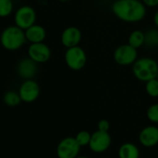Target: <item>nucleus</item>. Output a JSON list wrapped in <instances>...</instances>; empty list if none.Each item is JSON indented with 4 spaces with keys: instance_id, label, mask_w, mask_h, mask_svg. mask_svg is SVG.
Returning a JSON list of instances; mask_svg holds the SVG:
<instances>
[{
    "instance_id": "obj_1",
    "label": "nucleus",
    "mask_w": 158,
    "mask_h": 158,
    "mask_svg": "<svg viewBox=\"0 0 158 158\" xmlns=\"http://www.w3.org/2000/svg\"><path fill=\"white\" fill-rule=\"evenodd\" d=\"M146 8L141 0H114L111 9L118 20L134 23L142 21L146 17Z\"/></svg>"
},
{
    "instance_id": "obj_2",
    "label": "nucleus",
    "mask_w": 158,
    "mask_h": 158,
    "mask_svg": "<svg viewBox=\"0 0 158 158\" xmlns=\"http://www.w3.org/2000/svg\"><path fill=\"white\" fill-rule=\"evenodd\" d=\"M27 42L25 32L17 25H10L0 34V44L9 51H16L22 48Z\"/></svg>"
},
{
    "instance_id": "obj_3",
    "label": "nucleus",
    "mask_w": 158,
    "mask_h": 158,
    "mask_svg": "<svg viewBox=\"0 0 158 158\" xmlns=\"http://www.w3.org/2000/svg\"><path fill=\"white\" fill-rule=\"evenodd\" d=\"M132 73L139 81L146 83L151 79L156 78L158 74V62L152 58H138L132 64Z\"/></svg>"
},
{
    "instance_id": "obj_4",
    "label": "nucleus",
    "mask_w": 158,
    "mask_h": 158,
    "mask_svg": "<svg viewBox=\"0 0 158 158\" xmlns=\"http://www.w3.org/2000/svg\"><path fill=\"white\" fill-rule=\"evenodd\" d=\"M87 60V53L80 46L66 48L64 53V61L69 69L73 71H80L85 67Z\"/></svg>"
},
{
    "instance_id": "obj_5",
    "label": "nucleus",
    "mask_w": 158,
    "mask_h": 158,
    "mask_svg": "<svg viewBox=\"0 0 158 158\" xmlns=\"http://www.w3.org/2000/svg\"><path fill=\"white\" fill-rule=\"evenodd\" d=\"M36 23V12L31 6L24 5L17 9L14 13V24L26 30Z\"/></svg>"
},
{
    "instance_id": "obj_6",
    "label": "nucleus",
    "mask_w": 158,
    "mask_h": 158,
    "mask_svg": "<svg viewBox=\"0 0 158 158\" xmlns=\"http://www.w3.org/2000/svg\"><path fill=\"white\" fill-rule=\"evenodd\" d=\"M114 61L121 66L132 65L138 59V49L129 44L118 46L114 52Z\"/></svg>"
},
{
    "instance_id": "obj_7",
    "label": "nucleus",
    "mask_w": 158,
    "mask_h": 158,
    "mask_svg": "<svg viewBox=\"0 0 158 158\" xmlns=\"http://www.w3.org/2000/svg\"><path fill=\"white\" fill-rule=\"evenodd\" d=\"M79 145L73 137H66L62 139L56 149L58 158H76L80 152Z\"/></svg>"
},
{
    "instance_id": "obj_8",
    "label": "nucleus",
    "mask_w": 158,
    "mask_h": 158,
    "mask_svg": "<svg viewBox=\"0 0 158 158\" xmlns=\"http://www.w3.org/2000/svg\"><path fill=\"white\" fill-rule=\"evenodd\" d=\"M18 92L23 102L32 103L39 98L40 86L34 79H27L21 84Z\"/></svg>"
},
{
    "instance_id": "obj_9",
    "label": "nucleus",
    "mask_w": 158,
    "mask_h": 158,
    "mask_svg": "<svg viewBox=\"0 0 158 158\" xmlns=\"http://www.w3.org/2000/svg\"><path fill=\"white\" fill-rule=\"evenodd\" d=\"M27 54L29 58L40 64L49 60L51 57V49L44 42L33 43L29 45L27 48Z\"/></svg>"
},
{
    "instance_id": "obj_10",
    "label": "nucleus",
    "mask_w": 158,
    "mask_h": 158,
    "mask_svg": "<svg viewBox=\"0 0 158 158\" xmlns=\"http://www.w3.org/2000/svg\"><path fill=\"white\" fill-rule=\"evenodd\" d=\"M112 143V138L109 132L97 130L91 134L90 142L89 144L90 150L94 152H103L107 151Z\"/></svg>"
},
{
    "instance_id": "obj_11",
    "label": "nucleus",
    "mask_w": 158,
    "mask_h": 158,
    "mask_svg": "<svg viewBox=\"0 0 158 158\" xmlns=\"http://www.w3.org/2000/svg\"><path fill=\"white\" fill-rule=\"evenodd\" d=\"M38 71V63L29 57L23 58L19 60L16 66V72L20 78L23 80L33 79Z\"/></svg>"
},
{
    "instance_id": "obj_12",
    "label": "nucleus",
    "mask_w": 158,
    "mask_h": 158,
    "mask_svg": "<svg viewBox=\"0 0 158 158\" xmlns=\"http://www.w3.org/2000/svg\"><path fill=\"white\" fill-rule=\"evenodd\" d=\"M82 40V32L75 26L66 27L60 35V42L66 48L75 47L80 44Z\"/></svg>"
},
{
    "instance_id": "obj_13",
    "label": "nucleus",
    "mask_w": 158,
    "mask_h": 158,
    "mask_svg": "<svg viewBox=\"0 0 158 158\" xmlns=\"http://www.w3.org/2000/svg\"><path fill=\"white\" fill-rule=\"evenodd\" d=\"M139 140L144 147H153L158 144V127L148 126L142 128L139 134Z\"/></svg>"
},
{
    "instance_id": "obj_14",
    "label": "nucleus",
    "mask_w": 158,
    "mask_h": 158,
    "mask_svg": "<svg viewBox=\"0 0 158 158\" xmlns=\"http://www.w3.org/2000/svg\"><path fill=\"white\" fill-rule=\"evenodd\" d=\"M24 32H25L26 40L30 44L44 42L47 37V31L40 24L35 23L34 25L26 29Z\"/></svg>"
},
{
    "instance_id": "obj_15",
    "label": "nucleus",
    "mask_w": 158,
    "mask_h": 158,
    "mask_svg": "<svg viewBox=\"0 0 158 158\" xmlns=\"http://www.w3.org/2000/svg\"><path fill=\"white\" fill-rule=\"evenodd\" d=\"M118 156L119 158H139V150L135 144L126 142L120 146Z\"/></svg>"
},
{
    "instance_id": "obj_16",
    "label": "nucleus",
    "mask_w": 158,
    "mask_h": 158,
    "mask_svg": "<svg viewBox=\"0 0 158 158\" xmlns=\"http://www.w3.org/2000/svg\"><path fill=\"white\" fill-rule=\"evenodd\" d=\"M145 34L140 30H134L130 33L127 38V44L132 46L135 48H139L144 46Z\"/></svg>"
},
{
    "instance_id": "obj_17",
    "label": "nucleus",
    "mask_w": 158,
    "mask_h": 158,
    "mask_svg": "<svg viewBox=\"0 0 158 158\" xmlns=\"http://www.w3.org/2000/svg\"><path fill=\"white\" fill-rule=\"evenodd\" d=\"M145 34V41L144 46L147 48H158V28H151L148 29Z\"/></svg>"
},
{
    "instance_id": "obj_18",
    "label": "nucleus",
    "mask_w": 158,
    "mask_h": 158,
    "mask_svg": "<svg viewBox=\"0 0 158 158\" xmlns=\"http://www.w3.org/2000/svg\"><path fill=\"white\" fill-rule=\"evenodd\" d=\"M3 102L9 107H17L23 102L19 92L14 90L7 91L3 96Z\"/></svg>"
},
{
    "instance_id": "obj_19",
    "label": "nucleus",
    "mask_w": 158,
    "mask_h": 158,
    "mask_svg": "<svg viewBox=\"0 0 158 158\" xmlns=\"http://www.w3.org/2000/svg\"><path fill=\"white\" fill-rule=\"evenodd\" d=\"M14 10L12 0H0V18H8Z\"/></svg>"
},
{
    "instance_id": "obj_20",
    "label": "nucleus",
    "mask_w": 158,
    "mask_h": 158,
    "mask_svg": "<svg viewBox=\"0 0 158 158\" xmlns=\"http://www.w3.org/2000/svg\"><path fill=\"white\" fill-rule=\"evenodd\" d=\"M145 91L152 98H158V80L157 78L151 79L145 83Z\"/></svg>"
},
{
    "instance_id": "obj_21",
    "label": "nucleus",
    "mask_w": 158,
    "mask_h": 158,
    "mask_svg": "<svg viewBox=\"0 0 158 158\" xmlns=\"http://www.w3.org/2000/svg\"><path fill=\"white\" fill-rule=\"evenodd\" d=\"M74 138L79 145L81 147H84V146H87L89 144L90 139H91V134L87 130H82V131H79Z\"/></svg>"
},
{
    "instance_id": "obj_22",
    "label": "nucleus",
    "mask_w": 158,
    "mask_h": 158,
    "mask_svg": "<svg viewBox=\"0 0 158 158\" xmlns=\"http://www.w3.org/2000/svg\"><path fill=\"white\" fill-rule=\"evenodd\" d=\"M146 116L152 123L158 124V103L152 104L146 112Z\"/></svg>"
},
{
    "instance_id": "obj_23",
    "label": "nucleus",
    "mask_w": 158,
    "mask_h": 158,
    "mask_svg": "<svg viewBox=\"0 0 158 158\" xmlns=\"http://www.w3.org/2000/svg\"><path fill=\"white\" fill-rule=\"evenodd\" d=\"M98 129L101 131H104V132H108L110 129V123L108 120L106 119H102L99 123H98Z\"/></svg>"
},
{
    "instance_id": "obj_24",
    "label": "nucleus",
    "mask_w": 158,
    "mask_h": 158,
    "mask_svg": "<svg viewBox=\"0 0 158 158\" xmlns=\"http://www.w3.org/2000/svg\"><path fill=\"white\" fill-rule=\"evenodd\" d=\"M141 1L148 8H155L158 6V0H141Z\"/></svg>"
},
{
    "instance_id": "obj_25",
    "label": "nucleus",
    "mask_w": 158,
    "mask_h": 158,
    "mask_svg": "<svg viewBox=\"0 0 158 158\" xmlns=\"http://www.w3.org/2000/svg\"><path fill=\"white\" fill-rule=\"evenodd\" d=\"M152 21H153V23L155 25L156 28H158V10L154 12L153 14V18H152Z\"/></svg>"
},
{
    "instance_id": "obj_26",
    "label": "nucleus",
    "mask_w": 158,
    "mask_h": 158,
    "mask_svg": "<svg viewBox=\"0 0 158 158\" xmlns=\"http://www.w3.org/2000/svg\"><path fill=\"white\" fill-rule=\"evenodd\" d=\"M76 158H89V157H87V156H77Z\"/></svg>"
},
{
    "instance_id": "obj_27",
    "label": "nucleus",
    "mask_w": 158,
    "mask_h": 158,
    "mask_svg": "<svg viewBox=\"0 0 158 158\" xmlns=\"http://www.w3.org/2000/svg\"><path fill=\"white\" fill-rule=\"evenodd\" d=\"M59 1H60V2H68V1H70V0H59Z\"/></svg>"
},
{
    "instance_id": "obj_28",
    "label": "nucleus",
    "mask_w": 158,
    "mask_h": 158,
    "mask_svg": "<svg viewBox=\"0 0 158 158\" xmlns=\"http://www.w3.org/2000/svg\"><path fill=\"white\" fill-rule=\"evenodd\" d=\"M156 78H157V80H158V74H157V76H156Z\"/></svg>"
}]
</instances>
